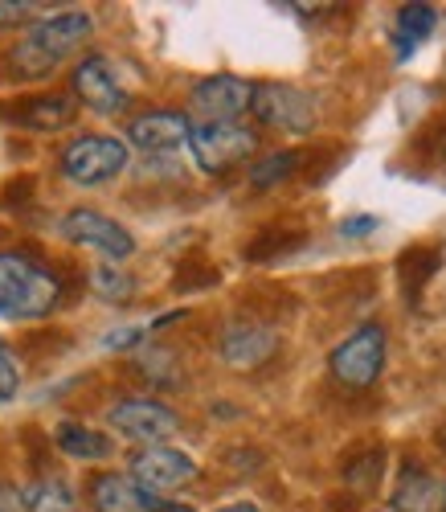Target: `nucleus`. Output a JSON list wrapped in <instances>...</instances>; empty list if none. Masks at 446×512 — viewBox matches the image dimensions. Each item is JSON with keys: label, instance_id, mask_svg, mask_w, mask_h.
<instances>
[{"label": "nucleus", "instance_id": "nucleus-1", "mask_svg": "<svg viewBox=\"0 0 446 512\" xmlns=\"http://www.w3.org/2000/svg\"><path fill=\"white\" fill-rule=\"evenodd\" d=\"M58 304H62V279L54 275V267L17 250L0 254V316L29 324V320H46Z\"/></svg>", "mask_w": 446, "mask_h": 512}, {"label": "nucleus", "instance_id": "nucleus-2", "mask_svg": "<svg viewBox=\"0 0 446 512\" xmlns=\"http://www.w3.org/2000/svg\"><path fill=\"white\" fill-rule=\"evenodd\" d=\"M250 115L271 132L311 136L320 123V99L303 87H291V82H258L250 95Z\"/></svg>", "mask_w": 446, "mask_h": 512}, {"label": "nucleus", "instance_id": "nucleus-3", "mask_svg": "<svg viewBox=\"0 0 446 512\" xmlns=\"http://www.w3.org/2000/svg\"><path fill=\"white\" fill-rule=\"evenodd\" d=\"M385 353H389V336L377 320L352 328L328 357V373L340 381L344 390H369L377 386V377L385 373Z\"/></svg>", "mask_w": 446, "mask_h": 512}, {"label": "nucleus", "instance_id": "nucleus-4", "mask_svg": "<svg viewBox=\"0 0 446 512\" xmlns=\"http://www.w3.org/2000/svg\"><path fill=\"white\" fill-rule=\"evenodd\" d=\"M62 177L70 185H82V189H95V185H107L115 181L123 168H127V144L119 136H95L86 132L78 140H70L62 148Z\"/></svg>", "mask_w": 446, "mask_h": 512}, {"label": "nucleus", "instance_id": "nucleus-5", "mask_svg": "<svg viewBox=\"0 0 446 512\" xmlns=\"http://www.w3.org/2000/svg\"><path fill=\"white\" fill-rule=\"evenodd\" d=\"M189 148H193V160L201 173L226 177L258 152V132L246 123H209V127H193Z\"/></svg>", "mask_w": 446, "mask_h": 512}, {"label": "nucleus", "instance_id": "nucleus-6", "mask_svg": "<svg viewBox=\"0 0 446 512\" xmlns=\"http://www.w3.org/2000/svg\"><path fill=\"white\" fill-rule=\"evenodd\" d=\"M107 422L115 431L140 447H164V439H172L181 431V418L172 406H164L160 398H123L107 410Z\"/></svg>", "mask_w": 446, "mask_h": 512}, {"label": "nucleus", "instance_id": "nucleus-7", "mask_svg": "<svg viewBox=\"0 0 446 512\" xmlns=\"http://www.w3.org/2000/svg\"><path fill=\"white\" fill-rule=\"evenodd\" d=\"M62 238L74 242V246H86V250H99L111 263H123V259L136 254V238H131V230L119 226L115 218H107V213L91 209V205H78V209L66 213Z\"/></svg>", "mask_w": 446, "mask_h": 512}, {"label": "nucleus", "instance_id": "nucleus-8", "mask_svg": "<svg viewBox=\"0 0 446 512\" xmlns=\"http://www.w3.org/2000/svg\"><path fill=\"white\" fill-rule=\"evenodd\" d=\"M127 480L140 492L168 496V492H181L197 480V463H193V455L176 451V447H144V451L131 455Z\"/></svg>", "mask_w": 446, "mask_h": 512}, {"label": "nucleus", "instance_id": "nucleus-9", "mask_svg": "<svg viewBox=\"0 0 446 512\" xmlns=\"http://www.w3.org/2000/svg\"><path fill=\"white\" fill-rule=\"evenodd\" d=\"M250 95H254V82H246L238 74H209V78H201L193 87L189 111H193L197 127L238 123V115L250 111Z\"/></svg>", "mask_w": 446, "mask_h": 512}, {"label": "nucleus", "instance_id": "nucleus-10", "mask_svg": "<svg viewBox=\"0 0 446 512\" xmlns=\"http://www.w3.org/2000/svg\"><path fill=\"white\" fill-rule=\"evenodd\" d=\"M70 87H74V103L91 107L95 115H119V111H127V103H131L123 78L115 74V66H111L103 54L82 58V62L74 66V74H70Z\"/></svg>", "mask_w": 446, "mask_h": 512}, {"label": "nucleus", "instance_id": "nucleus-11", "mask_svg": "<svg viewBox=\"0 0 446 512\" xmlns=\"http://www.w3.org/2000/svg\"><path fill=\"white\" fill-rule=\"evenodd\" d=\"M0 119L13 127H25V132L54 136V132H66L78 119V103H74V95H62V91H37V95L0 103Z\"/></svg>", "mask_w": 446, "mask_h": 512}, {"label": "nucleus", "instance_id": "nucleus-12", "mask_svg": "<svg viewBox=\"0 0 446 512\" xmlns=\"http://www.w3.org/2000/svg\"><path fill=\"white\" fill-rule=\"evenodd\" d=\"M95 33V21H91V13H82V9H66V13H54V17H41V21H33L29 25V33H25V41H33V46L46 54L50 62H66L86 37Z\"/></svg>", "mask_w": 446, "mask_h": 512}, {"label": "nucleus", "instance_id": "nucleus-13", "mask_svg": "<svg viewBox=\"0 0 446 512\" xmlns=\"http://www.w3.org/2000/svg\"><path fill=\"white\" fill-rule=\"evenodd\" d=\"M217 349H221V361H226L230 369H258L279 353V332L271 324H262V320H238V324H230L226 332H221Z\"/></svg>", "mask_w": 446, "mask_h": 512}, {"label": "nucleus", "instance_id": "nucleus-14", "mask_svg": "<svg viewBox=\"0 0 446 512\" xmlns=\"http://www.w3.org/2000/svg\"><path fill=\"white\" fill-rule=\"evenodd\" d=\"M193 119L185 111H144L127 123V140L148 156H172L176 148L189 144Z\"/></svg>", "mask_w": 446, "mask_h": 512}, {"label": "nucleus", "instance_id": "nucleus-15", "mask_svg": "<svg viewBox=\"0 0 446 512\" xmlns=\"http://www.w3.org/2000/svg\"><path fill=\"white\" fill-rule=\"evenodd\" d=\"M303 242H307V226L295 222V218H279V222H271V226H262V230L246 242L242 254H246V263L266 267V263H279V259H287V254H295Z\"/></svg>", "mask_w": 446, "mask_h": 512}, {"label": "nucleus", "instance_id": "nucleus-16", "mask_svg": "<svg viewBox=\"0 0 446 512\" xmlns=\"http://www.w3.org/2000/svg\"><path fill=\"white\" fill-rule=\"evenodd\" d=\"M438 271H442V250L430 242H414L410 250L397 254V283H401V295L410 300V308L422 304V295Z\"/></svg>", "mask_w": 446, "mask_h": 512}, {"label": "nucleus", "instance_id": "nucleus-17", "mask_svg": "<svg viewBox=\"0 0 446 512\" xmlns=\"http://www.w3.org/2000/svg\"><path fill=\"white\" fill-rule=\"evenodd\" d=\"M393 512H434L438 508V480L426 472L422 463H406L397 472V484H393V496H389Z\"/></svg>", "mask_w": 446, "mask_h": 512}, {"label": "nucleus", "instance_id": "nucleus-18", "mask_svg": "<svg viewBox=\"0 0 446 512\" xmlns=\"http://www.w3.org/2000/svg\"><path fill=\"white\" fill-rule=\"evenodd\" d=\"M54 447H58L62 455H70V459H82V463L111 459V451H115V443H111L103 431H95V426H86V422H74V418L58 422Z\"/></svg>", "mask_w": 446, "mask_h": 512}, {"label": "nucleus", "instance_id": "nucleus-19", "mask_svg": "<svg viewBox=\"0 0 446 512\" xmlns=\"http://www.w3.org/2000/svg\"><path fill=\"white\" fill-rule=\"evenodd\" d=\"M438 29V9L434 5H401L397 9V29H393V46L397 62H406L418 54V46Z\"/></svg>", "mask_w": 446, "mask_h": 512}, {"label": "nucleus", "instance_id": "nucleus-20", "mask_svg": "<svg viewBox=\"0 0 446 512\" xmlns=\"http://www.w3.org/2000/svg\"><path fill=\"white\" fill-rule=\"evenodd\" d=\"M91 504H95V512H144L140 488L119 472H103L91 480Z\"/></svg>", "mask_w": 446, "mask_h": 512}, {"label": "nucleus", "instance_id": "nucleus-21", "mask_svg": "<svg viewBox=\"0 0 446 512\" xmlns=\"http://www.w3.org/2000/svg\"><path fill=\"white\" fill-rule=\"evenodd\" d=\"M303 160H307V152H299V148L266 152L262 160H254V164H250L246 181H250V189H275V185H283V181H291V177L299 173Z\"/></svg>", "mask_w": 446, "mask_h": 512}, {"label": "nucleus", "instance_id": "nucleus-22", "mask_svg": "<svg viewBox=\"0 0 446 512\" xmlns=\"http://www.w3.org/2000/svg\"><path fill=\"white\" fill-rule=\"evenodd\" d=\"M21 500H25V512H74L78 508L74 504V488L66 480H58V476L37 480Z\"/></svg>", "mask_w": 446, "mask_h": 512}, {"label": "nucleus", "instance_id": "nucleus-23", "mask_svg": "<svg viewBox=\"0 0 446 512\" xmlns=\"http://www.w3.org/2000/svg\"><path fill=\"white\" fill-rule=\"evenodd\" d=\"M86 283H91V291L99 295L103 304H127V300H136V279H131L127 271L119 267H95L91 275H86Z\"/></svg>", "mask_w": 446, "mask_h": 512}, {"label": "nucleus", "instance_id": "nucleus-24", "mask_svg": "<svg viewBox=\"0 0 446 512\" xmlns=\"http://www.w3.org/2000/svg\"><path fill=\"white\" fill-rule=\"evenodd\" d=\"M381 476H385V451H381V447H369V451L352 455V459L344 463V484H352L356 492L377 488Z\"/></svg>", "mask_w": 446, "mask_h": 512}, {"label": "nucleus", "instance_id": "nucleus-25", "mask_svg": "<svg viewBox=\"0 0 446 512\" xmlns=\"http://www.w3.org/2000/svg\"><path fill=\"white\" fill-rule=\"evenodd\" d=\"M217 279H221V271L209 259H201V254H189V259H181V267H176L172 291H181V295L205 291V287H217Z\"/></svg>", "mask_w": 446, "mask_h": 512}, {"label": "nucleus", "instance_id": "nucleus-26", "mask_svg": "<svg viewBox=\"0 0 446 512\" xmlns=\"http://www.w3.org/2000/svg\"><path fill=\"white\" fill-rule=\"evenodd\" d=\"M414 152H418L426 164H446V115L430 119L422 132L414 136Z\"/></svg>", "mask_w": 446, "mask_h": 512}, {"label": "nucleus", "instance_id": "nucleus-27", "mask_svg": "<svg viewBox=\"0 0 446 512\" xmlns=\"http://www.w3.org/2000/svg\"><path fill=\"white\" fill-rule=\"evenodd\" d=\"M33 197H37V177L21 173V177H13L5 189H0V209H29Z\"/></svg>", "mask_w": 446, "mask_h": 512}, {"label": "nucleus", "instance_id": "nucleus-28", "mask_svg": "<svg viewBox=\"0 0 446 512\" xmlns=\"http://www.w3.org/2000/svg\"><path fill=\"white\" fill-rule=\"evenodd\" d=\"M377 226H381V218H373V213H352V218H344V222L336 226V234H340L344 242H356V238L377 234Z\"/></svg>", "mask_w": 446, "mask_h": 512}, {"label": "nucleus", "instance_id": "nucleus-29", "mask_svg": "<svg viewBox=\"0 0 446 512\" xmlns=\"http://www.w3.org/2000/svg\"><path fill=\"white\" fill-rule=\"evenodd\" d=\"M41 13V5H33V0H0V25H25Z\"/></svg>", "mask_w": 446, "mask_h": 512}, {"label": "nucleus", "instance_id": "nucleus-30", "mask_svg": "<svg viewBox=\"0 0 446 512\" xmlns=\"http://www.w3.org/2000/svg\"><path fill=\"white\" fill-rule=\"evenodd\" d=\"M17 386H21V373H17V361L0 349V402L5 398H13L17 394Z\"/></svg>", "mask_w": 446, "mask_h": 512}, {"label": "nucleus", "instance_id": "nucleus-31", "mask_svg": "<svg viewBox=\"0 0 446 512\" xmlns=\"http://www.w3.org/2000/svg\"><path fill=\"white\" fill-rule=\"evenodd\" d=\"M140 340H144V328H115V332L103 336V345L119 353V349H136Z\"/></svg>", "mask_w": 446, "mask_h": 512}, {"label": "nucleus", "instance_id": "nucleus-32", "mask_svg": "<svg viewBox=\"0 0 446 512\" xmlns=\"http://www.w3.org/2000/svg\"><path fill=\"white\" fill-rule=\"evenodd\" d=\"M0 512H25V500H21V492H17V488L0 484Z\"/></svg>", "mask_w": 446, "mask_h": 512}, {"label": "nucleus", "instance_id": "nucleus-33", "mask_svg": "<svg viewBox=\"0 0 446 512\" xmlns=\"http://www.w3.org/2000/svg\"><path fill=\"white\" fill-rule=\"evenodd\" d=\"M217 512H262L258 504H250V500H234V504H221Z\"/></svg>", "mask_w": 446, "mask_h": 512}, {"label": "nucleus", "instance_id": "nucleus-34", "mask_svg": "<svg viewBox=\"0 0 446 512\" xmlns=\"http://www.w3.org/2000/svg\"><path fill=\"white\" fill-rule=\"evenodd\" d=\"M438 508H442V512H446V484H442V488H438Z\"/></svg>", "mask_w": 446, "mask_h": 512}, {"label": "nucleus", "instance_id": "nucleus-35", "mask_svg": "<svg viewBox=\"0 0 446 512\" xmlns=\"http://www.w3.org/2000/svg\"><path fill=\"white\" fill-rule=\"evenodd\" d=\"M377 512H385V508H377Z\"/></svg>", "mask_w": 446, "mask_h": 512}]
</instances>
